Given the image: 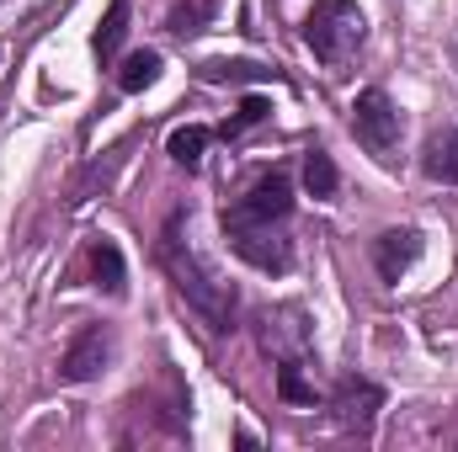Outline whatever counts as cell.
I'll list each match as a JSON object with an SVG mask.
<instances>
[{"label":"cell","mask_w":458,"mask_h":452,"mask_svg":"<svg viewBox=\"0 0 458 452\" xmlns=\"http://www.w3.org/2000/svg\"><path fill=\"white\" fill-rule=\"evenodd\" d=\"M160 266L171 272V282H176V293L208 320V331H234V288H229L225 277L182 239V213H171V224L160 234Z\"/></svg>","instance_id":"cell-1"},{"label":"cell","mask_w":458,"mask_h":452,"mask_svg":"<svg viewBox=\"0 0 458 452\" xmlns=\"http://www.w3.org/2000/svg\"><path fill=\"white\" fill-rule=\"evenodd\" d=\"M362 38H368V16L352 0H315L310 16H304V48L326 64L346 59Z\"/></svg>","instance_id":"cell-2"},{"label":"cell","mask_w":458,"mask_h":452,"mask_svg":"<svg viewBox=\"0 0 458 452\" xmlns=\"http://www.w3.org/2000/svg\"><path fill=\"white\" fill-rule=\"evenodd\" d=\"M293 213V187H288V176L283 171H272V176H261L245 197H234L225 208V229H240V224H283Z\"/></svg>","instance_id":"cell-3"},{"label":"cell","mask_w":458,"mask_h":452,"mask_svg":"<svg viewBox=\"0 0 458 452\" xmlns=\"http://www.w3.org/2000/svg\"><path fill=\"white\" fill-rule=\"evenodd\" d=\"M352 133H357V144H368L373 155H389V149L400 144V107H394L378 86L357 91V102H352Z\"/></svg>","instance_id":"cell-4"},{"label":"cell","mask_w":458,"mask_h":452,"mask_svg":"<svg viewBox=\"0 0 458 452\" xmlns=\"http://www.w3.org/2000/svg\"><path fill=\"white\" fill-rule=\"evenodd\" d=\"M225 239H229V250H234L245 266H256V272H288V266H293V245H288L272 224L225 229Z\"/></svg>","instance_id":"cell-5"},{"label":"cell","mask_w":458,"mask_h":452,"mask_svg":"<svg viewBox=\"0 0 458 452\" xmlns=\"http://www.w3.org/2000/svg\"><path fill=\"white\" fill-rule=\"evenodd\" d=\"M107 362H113V331H107V325H86L81 336L64 346L59 378H64V383H91V378L107 372Z\"/></svg>","instance_id":"cell-6"},{"label":"cell","mask_w":458,"mask_h":452,"mask_svg":"<svg viewBox=\"0 0 458 452\" xmlns=\"http://www.w3.org/2000/svg\"><path fill=\"white\" fill-rule=\"evenodd\" d=\"M331 410H336V421H342V426L368 431V426H373V415L384 410V389H378L373 378H342V383H336V394H331Z\"/></svg>","instance_id":"cell-7"},{"label":"cell","mask_w":458,"mask_h":452,"mask_svg":"<svg viewBox=\"0 0 458 452\" xmlns=\"http://www.w3.org/2000/svg\"><path fill=\"white\" fill-rule=\"evenodd\" d=\"M261 346L277 351L283 362H299V356L310 351L304 314H299V309H267V314H261Z\"/></svg>","instance_id":"cell-8"},{"label":"cell","mask_w":458,"mask_h":452,"mask_svg":"<svg viewBox=\"0 0 458 452\" xmlns=\"http://www.w3.org/2000/svg\"><path fill=\"white\" fill-rule=\"evenodd\" d=\"M416 255H421V234L416 229H384L373 239V266H378L384 282H400L416 266Z\"/></svg>","instance_id":"cell-9"},{"label":"cell","mask_w":458,"mask_h":452,"mask_svg":"<svg viewBox=\"0 0 458 452\" xmlns=\"http://www.w3.org/2000/svg\"><path fill=\"white\" fill-rule=\"evenodd\" d=\"M421 171L443 187H458V128H437L421 144Z\"/></svg>","instance_id":"cell-10"},{"label":"cell","mask_w":458,"mask_h":452,"mask_svg":"<svg viewBox=\"0 0 458 452\" xmlns=\"http://www.w3.org/2000/svg\"><path fill=\"white\" fill-rule=\"evenodd\" d=\"M304 187H310L315 203H331V197H336L342 176H336V160H331L326 149H310V155H304Z\"/></svg>","instance_id":"cell-11"},{"label":"cell","mask_w":458,"mask_h":452,"mask_svg":"<svg viewBox=\"0 0 458 452\" xmlns=\"http://www.w3.org/2000/svg\"><path fill=\"white\" fill-rule=\"evenodd\" d=\"M91 272H97V288H107V293H123L128 288V272H123V250H117L113 239H97L91 245Z\"/></svg>","instance_id":"cell-12"},{"label":"cell","mask_w":458,"mask_h":452,"mask_svg":"<svg viewBox=\"0 0 458 452\" xmlns=\"http://www.w3.org/2000/svg\"><path fill=\"white\" fill-rule=\"evenodd\" d=\"M123 38H128V0H113V5H107V16H102V27H97V38H91V48H97V59H102V64L117 59Z\"/></svg>","instance_id":"cell-13"},{"label":"cell","mask_w":458,"mask_h":452,"mask_svg":"<svg viewBox=\"0 0 458 452\" xmlns=\"http://www.w3.org/2000/svg\"><path fill=\"white\" fill-rule=\"evenodd\" d=\"M160 80V54L155 48H139V54H128L123 59V70H117V91H144V86H155Z\"/></svg>","instance_id":"cell-14"},{"label":"cell","mask_w":458,"mask_h":452,"mask_svg":"<svg viewBox=\"0 0 458 452\" xmlns=\"http://www.w3.org/2000/svg\"><path fill=\"white\" fill-rule=\"evenodd\" d=\"M208 128H198V122H187V128H176L171 138H165V155L176 160V165H187V171H198L203 165V149H208Z\"/></svg>","instance_id":"cell-15"},{"label":"cell","mask_w":458,"mask_h":452,"mask_svg":"<svg viewBox=\"0 0 458 452\" xmlns=\"http://www.w3.org/2000/svg\"><path fill=\"white\" fill-rule=\"evenodd\" d=\"M277 394H283L288 405H320V394H315V383L299 372V362H283V367H277Z\"/></svg>","instance_id":"cell-16"},{"label":"cell","mask_w":458,"mask_h":452,"mask_svg":"<svg viewBox=\"0 0 458 452\" xmlns=\"http://www.w3.org/2000/svg\"><path fill=\"white\" fill-rule=\"evenodd\" d=\"M267 117H272V102H267V96H245V102H240V113L229 117L219 133H225V138H240L245 128H256V122H267Z\"/></svg>","instance_id":"cell-17"},{"label":"cell","mask_w":458,"mask_h":452,"mask_svg":"<svg viewBox=\"0 0 458 452\" xmlns=\"http://www.w3.org/2000/svg\"><path fill=\"white\" fill-rule=\"evenodd\" d=\"M261 75H272V70H261V64H229V59H214V64H203V80H261Z\"/></svg>","instance_id":"cell-18"},{"label":"cell","mask_w":458,"mask_h":452,"mask_svg":"<svg viewBox=\"0 0 458 452\" xmlns=\"http://www.w3.org/2000/svg\"><path fill=\"white\" fill-rule=\"evenodd\" d=\"M203 11H208V5H176V11H171V32H182V38H187V32H198Z\"/></svg>","instance_id":"cell-19"}]
</instances>
